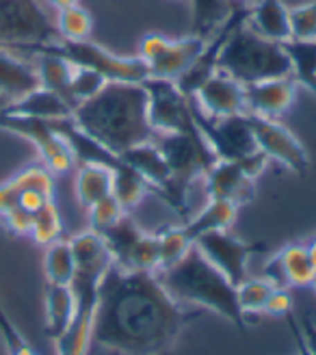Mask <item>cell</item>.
I'll return each instance as SVG.
<instances>
[{
  "mask_svg": "<svg viewBox=\"0 0 316 355\" xmlns=\"http://www.w3.org/2000/svg\"><path fill=\"white\" fill-rule=\"evenodd\" d=\"M40 52H50L72 63L74 67H89L100 72L107 80H124V83H143L150 78L148 65L139 57H121L115 52L107 50L104 46L96 44L94 40L82 42H69V40H57L46 46H37L28 50L24 57L40 55Z\"/></svg>",
  "mask_w": 316,
  "mask_h": 355,
  "instance_id": "obj_7",
  "label": "cell"
},
{
  "mask_svg": "<svg viewBox=\"0 0 316 355\" xmlns=\"http://www.w3.org/2000/svg\"><path fill=\"white\" fill-rule=\"evenodd\" d=\"M0 130H7L26 139L28 144L37 150L40 163L55 175L67 173L76 167V158L67 141L52 128L50 119H33V117H17L9 113H0Z\"/></svg>",
  "mask_w": 316,
  "mask_h": 355,
  "instance_id": "obj_10",
  "label": "cell"
},
{
  "mask_svg": "<svg viewBox=\"0 0 316 355\" xmlns=\"http://www.w3.org/2000/svg\"><path fill=\"white\" fill-rule=\"evenodd\" d=\"M9 104H11V100H9L7 96H3V94H0V113H3V111H7V109H9Z\"/></svg>",
  "mask_w": 316,
  "mask_h": 355,
  "instance_id": "obj_50",
  "label": "cell"
},
{
  "mask_svg": "<svg viewBox=\"0 0 316 355\" xmlns=\"http://www.w3.org/2000/svg\"><path fill=\"white\" fill-rule=\"evenodd\" d=\"M55 26L61 40H69V42L91 40L94 17L85 7L76 3V5H69L65 9L55 11Z\"/></svg>",
  "mask_w": 316,
  "mask_h": 355,
  "instance_id": "obj_32",
  "label": "cell"
},
{
  "mask_svg": "<svg viewBox=\"0 0 316 355\" xmlns=\"http://www.w3.org/2000/svg\"><path fill=\"white\" fill-rule=\"evenodd\" d=\"M310 288H312V291L316 293V277H314V282H312V286H310Z\"/></svg>",
  "mask_w": 316,
  "mask_h": 355,
  "instance_id": "obj_51",
  "label": "cell"
},
{
  "mask_svg": "<svg viewBox=\"0 0 316 355\" xmlns=\"http://www.w3.org/2000/svg\"><path fill=\"white\" fill-rule=\"evenodd\" d=\"M292 40L312 42L316 40V0L306 5H297L288 9Z\"/></svg>",
  "mask_w": 316,
  "mask_h": 355,
  "instance_id": "obj_40",
  "label": "cell"
},
{
  "mask_svg": "<svg viewBox=\"0 0 316 355\" xmlns=\"http://www.w3.org/2000/svg\"><path fill=\"white\" fill-rule=\"evenodd\" d=\"M156 275L178 304L213 312L240 331L252 325L238 306L236 286L204 258L195 245L182 260Z\"/></svg>",
  "mask_w": 316,
  "mask_h": 355,
  "instance_id": "obj_3",
  "label": "cell"
},
{
  "mask_svg": "<svg viewBox=\"0 0 316 355\" xmlns=\"http://www.w3.org/2000/svg\"><path fill=\"white\" fill-rule=\"evenodd\" d=\"M11 180L15 182L20 195L24 191H42V193L55 198V178H52V173L42 163H30V165L22 167L20 171H15L11 175Z\"/></svg>",
  "mask_w": 316,
  "mask_h": 355,
  "instance_id": "obj_37",
  "label": "cell"
},
{
  "mask_svg": "<svg viewBox=\"0 0 316 355\" xmlns=\"http://www.w3.org/2000/svg\"><path fill=\"white\" fill-rule=\"evenodd\" d=\"M208 200L230 202L236 208L254 202L256 180L240 167L238 161H217L202 178Z\"/></svg>",
  "mask_w": 316,
  "mask_h": 355,
  "instance_id": "obj_16",
  "label": "cell"
},
{
  "mask_svg": "<svg viewBox=\"0 0 316 355\" xmlns=\"http://www.w3.org/2000/svg\"><path fill=\"white\" fill-rule=\"evenodd\" d=\"M161 266V247H158V234L156 232H143V236L139 239L128 269L134 271H150L156 273Z\"/></svg>",
  "mask_w": 316,
  "mask_h": 355,
  "instance_id": "obj_38",
  "label": "cell"
},
{
  "mask_svg": "<svg viewBox=\"0 0 316 355\" xmlns=\"http://www.w3.org/2000/svg\"><path fill=\"white\" fill-rule=\"evenodd\" d=\"M143 232L146 230L139 227V223L130 217V212H126V215L115 225H111L109 230H104L100 236H102L104 245H107V250L113 258V264L121 266V269H128L132 252H134L139 239L143 236Z\"/></svg>",
  "mask_w": 316,
  "mask_h": 355,
  "instance_id": "obj_27",
  "label": "cell"
},
{
  "mask_svg": "<svg viewBox=\"0 0 316 355\" xmlns=\"http://www.w3.org/2000/svg\"><path fill=\"white\" fill-rule=\"evenodd\" d=\"M17 204H20V191H17L15 182L9 178V180L0 182V217L11 208H15Z\"/></svg>",
  "mask_w": 316,
  "mask_h": 355,
  "instance_id": "obj_44",
  "label": "cell"
},
{
  "mask_svg": "<svg viewBox=\"0 0 316 355\" xmlns=\"http://www.w3.org/2000/svg\"><path fill=\"white\" fill-rule=\"evenodd\" d=\"M262 277L273 282L277 288H306L312 286L316 277V266L312 264L304 243H290L265 264Z\"/></svg>",
  "mask_w": 316,
  "mask_h": 355,
  "instance_id": "obj_17",
  "label": "cell"
},
{
  "mask_svg": "<svg viewBox=\"0 0 316 355\" xmlns=\"http://www.w3.org/2000/svg\"><path fill=\"white\" fill-rule=\"evenodd\" d=\"M76 178H74V193L80 208H91L100 200L113 195V169L107 165L96 163H82L76 165Z\"/></svg>",
  "mask_w": 316,
  "mask_h": 355,
  "instance_id": "obj_24",
  "label": "cell"
},
{
  "mask_svg": "<svg viewBox=\"0 0 316 355\" xmlns=\"http://www.w3.org/2000/svg\"><path fill=\"white\" fill-rule=\"evenodd\" d=\"M195 247L204 258L230 279L234 286L249 277V260L256 254L267 252V243L262 241H243L227 230L208 232L195 241Z\"/></svg>",
  "mask_w": 316,
  "mask_h": 355,
  "instance_id": "obj_13",
  "label": "cell"
},
{
  "mask_svg": "<svg viewBox=\"0 0 316 355\" xmlns=\"http://www.w3.org/2000/svg\"><path fill=\"white\" fill-rule=\"evenodd\" d=\"M121 161H126L132 169L141 173L148 180L152 193L167 204V195H169V187H171V171L165 163L161 150H158V146L154 144V139L126 150L121 154Z\"/></svg>",
  "mask_w": 316,
  "mask_h": 355,
  "instance_id": "obj_20",
  "label": "cell"
},
{
  "mask_svg": "<svg viewBox=\"0 0 316 355\" xmlns=\"http://www.w3.org/2000/svg\"><path fill=\"white\" fill-rule=\"evenodd\" d=\"M277 286L273 282H269L267 277H247L245 282H240L236 286V297H238V306L243 310V314L249 318L252 323V316H258V314H265V308H267V301L269 297L273 295Z\"/></svg>",
  "mask_w": 316,
  "mask_h": 355,
  "instance_id": "obj_33",
  "label": "cell"
},
{
  "mask_svg": "<svg viewBox=\"0 0 316 355\" xmlns=\"http://www.w3.org/2000/svg\"><path fill=\"white\" fill-rule=\"evenodd\" d=\"M200 314L178 304L156 273L111 264L100 284L91 345L117 355H167Z\"/></svg>",
  "mask_w": 316,
  "mask_h": 355,
  "instance_id": "obj_1",
  "label": "cell"
},
{
  "mask_svg": "<svg viewBox=\"0 0 316 355\" xmlns=\"http://www.w3.org/2000/svg\"><path fill=\"white\" fill-rule=\"evenodd\" d=\"M0 338H3L7 355H40L22 336V331L15 327L11 316L5 312L3 304H0Z\"/></svg>",
  "mask_w": 316,
  "mask_h": 355,
  "instance_id": "obj_41",
  "label": "cell"
},
{
  "mask_svg": "<svg viewBox=\"0 0 316 355\" xmlns=\"http://www.w3.org/2000/svg\"><path fill=\"white\" fill-rule=\"evenodd\" d=\"M44 316H46V336L55 343L59 336L67 331L76 316V297L72 286L61 284H46L44 291Z\"/></svg>",
  "mask_w": 316,
  "mask_h": 355,
  "instance_id": "obj_22",
  "label": "cell"
},
{
  "mask_svg": "<svg viewBox=\"0 0 316 355\" xmlns=\"http://www.w3.org/2000/svg\"><path fill=\"white\" fill-rule=\"evenodd\" d=\"M217 69L243 85H252L290 76V59L282 44L262 37L245 22L225 42Z\"/></svg>",
  "mask_w": 316,
  "mask_h": 355,
  "instance_id": "obj_5",
  "label": "cell"
},
{
  "mask_svg": "<svg viewBox=\"0 0 316 355\" xmlns=\"http://www.w3.org/2000/svg\"><path fill=\"white\" fill-rule=\"evenodd\" d=\"M191 5V35L210 40L227 22L234 7V0H188Z\"/></svg>",
  "mask_w": 316,
  "mask_h": 355,
  "instance_id": "obj_26",
  "label": "cell"
},
{
  "mask_svg": "<svg viewBox=\"0 0 316 355\" xmlns=\"http://www.w3.org/2000/svg\"><path fill=\"white\" fill-rule=\"evenodd\" d=\"M238 208L230 202L221 200H208V204L198 212L195 217H188L182 227L188 234V239L195 243L200 236L208 232H217V230H230L236 221Z\"/></svg>",
  "mask_w": 316,
  "mask_h": 355,
  "instance_id": "obj_25",
  "label": "cell"
},
{
  "mask_svg": "<svg viewBox=\"0 0 316 355\" xmlns=\"http://www.w3.org/2000/svg\"><path fill=\"white\" fill-rule=\"evenodd\" d=\"M55 198L52 195H46V193H42V191H24L22 195H20V204L17 206H22L24 210H28L30 215H35L40 208H44L48 202H52Z\"/></svg>",
  "mask_w": 316,
  "mask_h": 355,
  "instance_id": "obj_45",
  "label": "cell"
},
{
  "mask_svg": "<svg viewBox=\"0 0 316 355\" xmlns=\"http://www.w3.org/2000/svg\"><path fill=\"white\" fill-rule=\"evenodd\" d=\"M297 321H299V327H301V334H304V340H306L310 353L316 355V323L310 318V314L297 316Z\"/></svg>",
  "mask_w": 316,
  "mask_h": 355,
  "instance_id": "obj_47",
  "label": "cell"
},
{
  "mask_svg": "<svg viewBox=\"0 0 316 355\" xmlns=\"http://www.w3.org/2000/svg\"><path fill=\"white\" fill-rule=\"evenodd\" d=\"M87 215H89V230L102 234L104 230H109L111 225H115L121 217H124L126 210L115 200V195H109V198L100 200L91 208H87Z\"/></svg>",
  "mask_w": 316,
  "mask_h": 355,
  "instance_id": "obj_39",
  "label": "cell"
},
{
  "mask_svg": "<svg viewBox=\"0 0 316 355\" xmlns=\"http://www.w3.org/2000/svg\"><path fill=\"white\" fill-rule=\"evenodd\" d=\"M28 236L42 247H48L50 243L63 239V221H61V212L55 200L48 202L44 208H40L33 215V225H30Z\"/></svg>",
  "mask_w": 316,
  "mask_h": 355,
  "instance_id": "obj_34",
  "label": "cell"
},
{
  "mask_svg": "<svg viewBox=\"0 0 316 355\" xmlns=\"http://www.w3.org/2000/svg\"><path fill=\"white\" fill-rule=\"evenodd\" d=\"M74 250L76 271L72 279V291L76 297V316L67 331L55 340L57 355H87L91 347V329H94V316L98 308L100 297V284L111 269L113 258L104 245L102 236L94 230L69 239Z\"/></svg>",
  "mask_w": 316,
  "mask_h": 355,
  "instance_id": "obj_4",
  "label": "cell"
},
{
  "mask_svg": "<svg viewBox=\"0 0 316 355\" xmlns=\"http://www.w3.org/2000/svg\"><path fill=\"white\" fill-rule=\"evenodd\" d=\"M288 9L290 7L284 5V0H254L249 3L247 26L262 37L284 44L292 40Z\"/></svg>",
  "mask_w": 316,
  "mask_h": 355,
  "instance_id": "obj_21",
  "label": "cell"
},
{
  "mask_svg": "<svg viewBox=\"0 0 316 355\" xmlns=\"http://www.w3.org/2000/svg\"><path fill=\"white\" fill-rule=\"evenodd\" d=\"M286 323H288V329L292 334V343H295V355H312L306 340H304V334H301V327H299V321H297V314L290 312L284 316Z\"/></svg>",
  "mask_w": 316,
  "mask_h": 355,
  "instance_id": "obj_46",
  "label": "cell"
},
{
  "mask_svg": "<svg viewBox=\"0 0 316 355\" xmlns=\"http://www.w3.org/2000/svg\"><path fill=\"white\" fill-rule=\"evenodd\" d=\"M282 46L290 59V76L295 83L316 96V40H288Z\"/></svg>",
  "mask_w": 316,
  "mask_h": 355,
  "instance_id": "obj_28",
  "label": "cell"
},
{
  "mask_svg": "<svg viewBox=\"0 0 316 355\" xmlns=\"http://www.w3.org/2000/svg\"><path fill=\"white\" fill-rule=\"evenodd\" d=\"M74 271H76V260H74V250L69 239H59L55 243H50L44 254L46 284L69 286L74 279Z\"/></svg>",
  "mask_w": 316,
  "mask_h": 355,
  "instance_id": "obj_31",
  "label": "cell"
},
{
  "mask_svg": "<svg viewBox=\"0 0 316 355\" xmlns=\"http://www.w3.org/2000/svg\"><path fill=\"white\" fill-rule=\"evenodd\" d=\"M297 87L299 85L295 83L292 76H282V78H271V80L245 85L249 113L277 119L279 115L290 111V106L295 104Z\"/></svg>",
  "mask_w": 316,
  "mask_h": 355,
  "instance_id": "obj_18",
  "label": "cell"
},
{
  "mask_svg": "<svg viewBox=\"0 0 316 355\" xmlns=\"http://www.w3.org/2000/svg\"><path fill=\"white\" fill-rule=\"evenodd\" d=\"M234 3H249V0H234Z\"/></svg>",
  "mask_w": 316,
  "mask_h": 355,
  "instance_id": "obj_52",
  "label": "cell"
},
{
  "mask_svg": "<svg viewBox=\"0 0 316 355\" xmlns=\"http://www.w3.org/2000/svg\"><path fill=\"white\" fill-rule=\"evenodd\" d=\"M30 59L35 69H37L42 87L63 96L69 102V80H72L74 74V65L57 55H50V52H40V55H33Z\"/></svg>",
  "mask_w": 316,
  "mask_h": 355,
  "instance_id": "obj_29",
  "label": "cell"
},
{
  "mask_svg": "<svg viewBox=\"0 0 316 355\" xmlns=\"http://www.w3.org/2000/svg\"><path fill=\"white\" fill-rule=\"evenodd\" d=\"M72 119L82 132L117 156L156 137L148 117L143 83L109 80L98 96L76 104Z\"/></svg>",
  "mask_w": 316,
  "mask_h": 355,
  "instance_id": "obj_2",
  "label": "cell"
},
{
  "mask_svg": "<svg viewBox=\"0 0 316 355\" xmlns=\"http://www.w3.org/2000/svg\"><path fill=\"white\" fill-rule=\"evenodd\" d=\"M306 245V250H308V256H310V260H312V264L316 266V236L314 239H310L308 243H304Z\"/></svg>",
  "mask_w": 316,
  "mask_h": 355,
  "instance_id": "obj_49",
  "label": "cell"
},
{
  "mask_svg": "<svg viewBox=\"0 0 316 355\" xmlns=\"http://www.w3.org/2000/svg\"><path fill=\"white\" fill-rule=\"evenodd\" d=\"M154 144L161 150L165 163L171 171V187L167 195V206L173 208L186 221L188 202L186 195L191 184L204 178L206 171L217 163L215 152L210 150L206 139L195 132H158Z\"/></svg>",
  "mask_w": 316,
  "mask_h": 355,
  "instance_id": "obj_6",
  "label": "cell"
},
{
  "mask_svg": "<svg viewBox=\"0 0 316 355\" xmlns=\"http://www.w3.org/2000/svg\"><path fill=\"white\" fill-rule=\"evenodd\" d=\"M249 123L258 150L269 161L282 163L288 171L297 175H306L310 171V154L301 144V139L288 126L273 117H262L254 113H249Z\"/></svg>",
  "mask_w": 316,
  "mask_h": 355,
  "instance_id": "obj_14",
  "label": "cell"
},
{
  "mask_svg": "<svg viewBox=\"0 0 316 355\" xmlns=\"http://www.w3.org/2000/svg\"><path fill=\"white\" fill-rule=\"evenodd\" d=\"M0 221H3V225L15 236H28L30 234L33 215L28 210H24L22 206H15L9 212H5V215L0 217Z\"/></svg>",
  "mask_w": 316,
  "mask_h": 355,
  "instance_id": "obj_42",
  "label": "cell"
},
{
  "mask_svg": "<svg viewBox=\"0 0 316 355\" xmlns=\"http://www.w3.org/2000/svg\"><path fill=\"white\" fill-rule=\"evenodd\" d=\"M148 117L154 132H195L193 96H186L175 80L148 78Z\"/></svg>",
  "mask_w": 316,
  "mask_h": 355,
  "instance_id": "obj_12",
  "label": "cell"
},
{
  "mask_svg": "<svg viewBox=\"0 0 316 355\" xmlns=\"http://www.w3.org/2000/svg\"><path fill=\"white\" fill-rule=\"evenodd\" d=\"M37 87H42V83L33 59L15 50L0 48V94L15 102L35 92Z\"/></svg>",
  "mask_w": 316,
  "mask_h": 355,
  "instance_id": "obj_19",
  "label": "cell"
},
{
  "mask_svg": "<svg viewBox=\"0 0 316 355\" xmlns=\"http://www.w3.org/2000/svg\"><path fill=\"white\" fill-rule=\"evenodd\" d=\"M57 40L55 17H50L42 0H0V48L26 55Z\"/></svg>",
  "mask_w": 316,
  "mask_h": 355,
  "instance_id": "obj_8",
  "label": "cell"
},
{
  "mask_svg": "<svg viewBox=\"0 0 316 355\" xmlns=\"http://www.w3.org/2000/svg\"><path fill=\"white\" fill-rule=\"evenodd\" d=\"M76 3H78V0H46V5L52 7L55 11L65 9V7H69V5H76Z\"/></svg>",
  "mask_w": 316,
  "mask_h": 355,
  "instance_id": "obj_48",
  "label": "cell"
},
{
  "mask_svg": "<svg viewBox=\"0 0 316 355\" xmlns=\"http://www.w3.org/2000/svg\"><path fill=\"white\" fill-rule=\"evenodd\" d=\"M208 40L186 35L180 40H169L161 33H150L139 44V59L148 65L150 78H180L186 69L193 65L204 50Z\"/></svg>",
  "mask_w": 316,
  "mask_h": 355,
  "instance_id": "obj_11",
  "label": "cell"
},
{
  "mask_svg": "<svg viewBox=\"0 0 316 355\" xmlns=\"http://www.w3.org/2000/svg\"><path fill=\"white\" fill-rule=\"evenodd\" d=\"M295 310V301H292V295L288 288H275L273 295L269 297L267 301V308H265V314L267 316H286Z\"/></svg>",
  "mask_w": 316,
  "mask_h": 355,
  "instance_id": "obj_43",
  "label": "cell"
},
{
  "mask_svg": "<svg viewBox=\"0 0 316 355\" xmlns=\"http://www.w3.org/2000/svg\"><path fill=\"white\" fill-rule=\"evenodd\" d=\"M17 117H33V119H65L72 117L74 106L63 96L50 92V89L37 87L28 96L9 104V109L3 111Z\"/></svg>",
  "mask_w": 316,
  "mask_h": 355,
  "instance_id": "obj_23",
  "label": "cell"
},
{
  "mask_svg": "<svg viewBox=\"0 0 316 355\" xmlns=\"http://www.w3.org/2000/svg\"><path fill=\"white\" fill-rule=\"evenodd\" d=\"M148 193H152L148 180L137 169H132L126 161H121L113 169V195H115V200L124 206L126 212H130L132 208L141 204Z\"/></svg>",
  "mask_w": 316,
  "mask_h": 355,
  "instance_id": "obj_30",
  "label": "cell"
},
{
  "mask_svg": "<svg viewBox=\"0 0 316 355\" xmlns=\"http://www.w3.org/2000/svg\"><path fill=\"white\" fill-rule=\"evenodd\" d=\"M156 234H158V247H161V266H158V271H163V269H167V266L182 260L188 254L191 247L195 245L188 239V234L184 232L182 225L163 227V230H158Z\"/></svg>",
  "mask_w": 316,
  "mask_h": 355,
  "instance_id": "obj_35",
  "label": "cell"
},
{
  "mask_svg": "<svg viewBox=\"0 0 316 355\" xmlns=\"http://www.w3.org/2000/svg\"><path fill=\"white\" fill-rule=\"evenodd\" d=\"M193 119H195L200 135L206 139L210 150L215 152L217 161H240V158H247L249 154L258 152L249 113L213 117L204 113L193 98Z\"/></svg>",
  "mask_w": 316,
  "mask_h": 355,
  "instance_id": "obj_9",
  "label": "cell"
},
{
  "mask_svg": "<svg viewBox=\"0 0 316 355\" xmlns=\"http://www.w3.org/2000/svg\"><path fill=\"white\" fill-rule=\"evenodd\" d=\"M198 106L213 117H227V115H247V94H245V85L234 80L230 74L217 72L210 76L198 92H195Z\"/></svg>",
  "mask_w": 316,
  "mask_h": 355,
  "instance_id": "obj_15",
  "label": "cell"
},
{
  "mask_svg": "<svg viewBox=\"0 0 316 355\" xmlns=\"http://www.w3.org/2000/svg\"><path fill=\"white\" fill-rule=\"evenodd\" d=\"M107 78H104L100 72L89 67H74V74L72 80H69V102L76 104L85 102V100H91L94 96H98L104 87H107Z\"/></svg>",
  "mask_w": 316,
  "mask_h": 355,
  "instance_id": "obj_36",
  "label": "cell"
}]
</instances>
